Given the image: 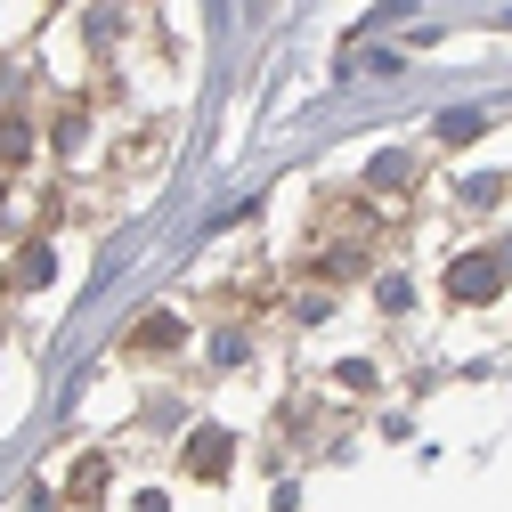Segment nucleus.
<instances>
[{
	"instance_id": "1",
	"label": "nucleus",
	"mask_w": 512,
	"mask_h": 512,
	"mask_svg": "<svg viewBox=\"0 0 512 512\" xmlns=\"http://www.w3.org/2000/svg\"><path fill=\"white\" fill-rule=\"evenodd\" d=\"M447 293H456V301H496L504 293V261H496V252H464V261L447 269Z\"/></svg>"
},
{
	"instance_id": "2",
	"label": "nucleus",
	"mask_w": 512,
	"mask_h": 512,
	"mask_svg": "<svg viewBox=\"0 0 512 512\" xmlns=\"http://www.w3.org/2000/svg\"><path fill=\"white\" fill-rule=\"evenodd\" d=\"M228 456H236V447H228V431H196V439H187V472H196V480L228 472Z\"/></svg>"
},
{
	"instance_id": "3",
	"label": "nucleus",
	"mask_w": 512,
	"mask_h": 512,
	"mask_svg": "<svg viewBox=\"0 0 512 512\" xmlns=\"http://www.w3.org/2000/svg\"><path fill=\"white\" fill-rule=\"evenodd\" d=\"M33 155V131H25V114H0V163H17Z\"/></svg>"
},
{
	"instance_id": "4",
	"label": "nucleus",
	"mask_w": 512,
	"mask_h": 512,
	"mask_svg": "<svg viewBox=\"0 0 512 512\" xmlns=\"http://www.w3.org/2000/svg\"><path fill=\"white\" fill-rule=\"evenodd\" d=\"M17 285H49V252H41V244H33L25 261H17Z\"/></svg>"
},
{
	"instance_id": "5",
	"label": "nucleus",
	"mask_w": 512,
	"mask_h": 512,
	"mask_svg": "<svg viewBox=\"0 0 512 512\" xmlns=\"http://www.w3.org/2000/svg\"><path fill=\"white\" fill-rule=\"evenodd\" d=\"M139 342L155 350V342H179V317H147V326H139Z\"/></svg>"
}]
</instances>
